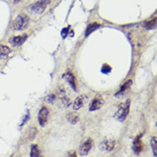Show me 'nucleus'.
Segmentation results:
<instances>
[{
  "label": "nucleus",
  "mask_w": 157,
  "mask_h": 157,
  "mask_svg": "<svg viewBox=\"0 0 157 157\" xmlns=\"http://www.w3.org/2000/svg\"><path fill=\"white\" fill-rule=\"evenodd\" d=\"M115 145V141L111 139H107L102 142L100 145V149L104 151H112Z\"/></svg>",
  "instance_id": "obj_9"
},
{
  "label": "nucleus",
  "mask_w": 157,
  "mask_h": 157,
  "mask_svg": "<svg viewBox=\"0 0 157 157\" xmlns=\"http://www.w3.org/2000/svg\"><path fill=\"white\" fill-rule=\"evenodd\" d=\"M31 157H43L40 147L37 145H32L30 151Z\"/></svg>",
  "instance_id": "obj_14"
},
{
  "label": "nucleus",
  "mask_w": 157,
  "mask_h": 157,
  "mask_svg": "<svg viewBox=\"0 0 157 157\" xmlns=\"http://www.w3.org/2000/svg\"><path fill=\"white\" fill-rule=\"evenodd\" d=\"M27 36L24 34L21 36H17L10 39L9 42L13 46H18L22 45L27 40Z\"/></svg>",
  "instance_id": "obj_11"
},
{
  "label": "nucleus",
  "mask_w": 157,
  "mask_h": 157,
  "mask_svg": "<svg viewBox=\"0 0 157 157\" xmlns=\"http://www.w3.org/2000/svg\"><path fill=\"white\" fill-rule=\"evenodd\" d=\"M99 24L94 23V24H90L88 27L87 28L86 32V35L88 36V35H90L91 32H93L94 30H95L96 29H98L99 27Z\"/></svg>",
  "instance_id": "obj_18"
},
{
  "label": "nucleus",
  "mask_w": 157,
  "mask_h": 157,
  "mask_svg": "<svg viewBox=\"0 0 157 157\" xmlns=\"http://www.w3.org/2000/svg\"><path fill=\"white\" fill-rule=\"evenodd\" d=\"M29 22L30 20L27 16L21 14L18 16L13 22V27L15 30H24L29 27Z\"/></svg>",
  "instance_id": "obj_2"
},
{
  "label": "nucleus",
  "mask_w": 157,
  "mask_h": 157,
  "mask_svg": "<svg viewBox=\"0 0 157 157\" xmlns=\"http://www.w3.org/2000/svg\"><path fill=\"white\" fill-rule=\"evenodd\" d=\"M49 3H50L49 0H41V1L31 6L30 10L33 13L41 14L44 11L45 9L48 6V5L49 4Z\"/></svg>",
  "instance_id": "obj_3"
},
{
  "label": "nucleus",
  "mask_w": 157,
  "mask_h": 157,
  "mask_svg": "<svg viewBox=\"0 0 157 157\" xmlns=\"http://www.w3.org/2000/svg\"><path fill=\"white\" fill-rule=\"evenodd\" d=\"M67 157H78L75 151H70L67 155Z\"/></svg>",
  "instance_id": "obj_21"
},
{
  "label": "nucleus",
  "mask_w": 157,
  "mask_h": 157,
  "mask_svg": "<svg viewBox=\"0 0 157 157\" xmlns=\"http://www.w3.org/2000/svg\"><path fill=\"white\" fill-rule=\"evenodd\" d=\"M156 19H152L145 24V27L148 30H151L156 27Z\"/></svg>",
  "instance_id": "obj_17"
},
{
  "label": "nucleus",
  "mask_w": 157,
  "mask_h": 157,
  "mask_svg": "<svg viewBox=\"0 0 157 157\" xmlns=\"http://www.w3.org/2000/svg\"><path fill=\"white\" fill-rule=\"evenodd\" d=\"M142 135H138L136 137L132 143V150L135 154L139 155L144 148V144L142 141Z\"/></svg>",
  "instance_id": "obj_6"
},
{
  "label": "nucleus",
  "mask_w": 157,
  "mask_h": 157,
  "mask_svg": "<svg viewBox=\"0 0 157 157\" xmlns=\"http://www.w3.org/2000/svg\"><path fill=\"white\" fill-rule=\"evenodd\" d=\"M88 97L86 95H81L78 96L75 100L73 108L74 110H80L88 102Z\"/></svg>",
  "instance_id": "obj_7"
},
{
  "label": "nucleus",
  "mask_w": 157,
  "mask_h": 157,
  "mask_svg": "<svg viewBox=\"0 0 157 157\" xmlns=\"http://www.w3.org/2000/svg\"><path fill=\"white\" fill-rule=\"evenodd\" d=\"M150 145L153 151V154L155 157L157 156V140L156 137H153L150 140Z\"/></svg>",
  "instance_id": "obj_16"
},
{
  "label": "nucleus",
  "mask_w": 157,
  "mask_h": 157,
  "mask_svg": "<svg viewBox=\"0 0 157 157\" xmlns=\"http://www.w3.org/2000/svg\"><path fill=\"white\" fill-rule=\"evenodd\" d=\"M132 81L131 80L128 81L127 82H126L120 88V90L116 93V94L115 95V97L118 98V99H120L123 97L128 92V91H129V89H130L131 86H132Z\"/></svg>",
  "instance_id": "obj_10"
},
{
  "label": "nucleus",
  "mask_w": 157,
  "mask_h": 157,
  "mask_svg": "<svg viewBox=\"0 0 157 157\" xmlns=\"http://www.w3.org/2000/svg\"><path fill=\"white\" fill-rule=\"evenodd\" d=\"M49 115V111L46 107H42L38 113V122L40 126L42 127L44 126L45 124L47 122L48 116Z\"/></svg>",
  "instance_id": "obj_8"
},
{
  "label": "nucleus",
  "mask_w": 157,
  "mask_h": 157,
  "mask_svg": "<svg viewBox=\"0 0 157 157\" xmlns=\"http://www.w3.org/2000/svg\"><path fill=\"white\" fill-rule=\"evenodd\" d=\"M111 70V67L110 66H109L108 65H105L103 67L102 69V72L104 74H107L109 72H110Z\"/></svg>",
  "instance_id": "obj_19"
},
{
  "label": "nucleus",
  "mask_w": 157,
  "mask_h": 157,
  "mask_svg": "<svg viewBox=\"0 0 157 157\" xmlns=\"http://www.w3.org/2000/svg\"><path fill=\"white\" fill-rule=\"evenodd\" d=\"M67 119L71 124H76L80 120V116L76 112H70L66 116Z\"/></svg>",
  "instance_id": "obj_12"
},
{
  "label": "nucleus",
  "mask_w": 157,
  "mask_h": 157,
  "mask_svg": "<svg viewBox=\"0 0 157 157\" xmlns=\"http://www.w3.org/2000/svg\"><path fill=\"white\" fill-rule=\"evenodd\" d=\"M63 77L64 78V79H65L68 82V83L71 86L72 89L74 91H76V84H75V77L73 75V74H71L70 72H67V73H65V74H63Z\"/></svg>",
  "instance_id": "obj_13"
},
{
  "label": "nucleus",
  "mask_w": 157,
  "mask_h": 157,
  "mask_svg": "<svg viewBox=\"0 0 157 157\" xmlns=\"http://www.w3.org/2000/svg\"><path fill=\"white\" fill-rule=\"evenodd\" d=\"M105 101L101 95H98L90 103L89 110L90 111H94L101 108L104 105Z\"/></svg>",
  "instance_id": "obj_4"
},
{
  "label": "nucleus",
  "mask_w": 157,
  "mask_h": 157,
  "mask_svg": "<svg viewBox=\"0 0 157 157\" xmlns=\"http://www.w3.org/2000/svg\"><path fill=\"white\" fill-rule=\"evenodd\" d=\"M94 142L91 139L89 138L86 140H85L79 147V153L81 156H86L88 154L90 151L91 150Z\"/></svg>",
  "instance_id": "obj_5"
},
{
  "label": "nucleus",
  "mask_w": 157,
  "mask_h": 157,
  "mask_svg": "<svg viewBox=\"0 0 157 157\" xmlns=\"http://www.w3.org/2000/svg\"><path fill=\"white\" fill-rule=\"evenodd\" d=\"M68 32H69L68 28H64V29H63V30H62V32H61V35H62V37L63 38H65L67 36V35H68Z\"/></svg>",
  "instance_id": "obj_20"
},
{
  "label": "nucleus",
  "mask_w": 157,
  "mask_h": 157,
  "mask_svg": "<svg viewBox=\"0 0 157 157\" xmlns=\"http://www.w3.org/2000/svg\"><path fill=\"white\" fill-rule=\"evenodd\" d=\"M11 52V50L9 47L3 45H0V58H6Z\"/></svg>",
  "instance_id": "obj_15"
},
{
  "label": "nucleus",
  "mask_w": 157,
  "mask_h": 157,
  "mask_svg": "<svg viewBox=\"0 0 157 157\" xmlns=\"http://www.w3.org/2000/svg\"><path fill=\"white\" fill-rule=\"evenodd\" d=\"M130 105L131 100L129 99L126 100L125 102L122 103L120 105L118 111L113 115L114 119L120 122L124 121L129 113Z\"/></svg>",
  "instance_id": "obj_1"
}]
</instances>
